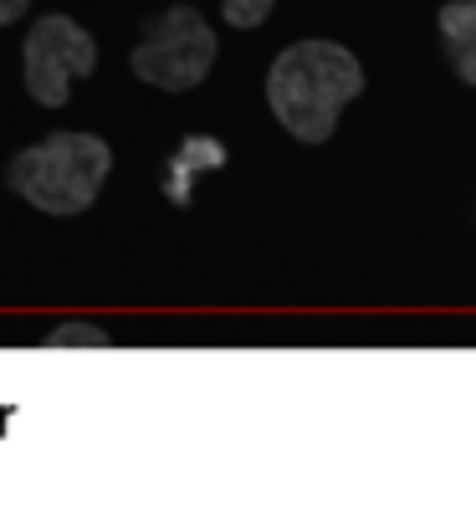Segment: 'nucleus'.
Wrapping results in <instances>:
<instances>
[{
	"mask_svg": "<svg viewBox=\"0 0 476 512\" xmlns=\"http://www.w3.org/2000/svg\"><path fill=\"white\" fill-rule=\"evenodd\" d=\"M359 93H364L359 57L323 36L292 41L267 67V108L297 144H328L343 108Z\"/></svg>",
	"mask_w": 476,
	"mask_h": 512,
	"instance_id": "nucleus-1",
	"label": "nucleus"
},
{
	"mask_svg": "<svg viewBox=\"0 0 476 512\" xmlns=\"http://www.w3.org/2000/svg\"><path fill=\"white\" fill-rule=\"evenodd\" d=\"M108 169H113L108 139L88 134V128H57V134L6 159V185L41 216H82L98 200Z\"/></svg>",
	"mask_w": 476,
	"mask_h": 512,
	"instance_id": "nucleus-2",
	"label": "nucleus"
},
{
	"mask_svg": "<svg viewBox=\"0 0 476 512\" xmlns=\"http://www.w3.org/2000/svg\"><path fill=\"white\" fill-rule=\"evenodd\" d=\"M215 57H221V41H215V26L195 11V6H164L134 41L128 52V72L159 93H190L210 77Z\"/></svg>",
	"mask_w": 476,
	"mask_h": 512,
	"instance_id": "nucleus-3",
	"label": "nucleus"
},
{
	"mask_svg": "<svg viewBox=\"0 0 476 512\" xmlns=\"http://www.w3.org/2000/svg\"><path fill=\"white\" fill-rule=\"evenodd\" d=\"M93 67H98V41L82 21H72L62 11L31 21V31L21 41V82H26L31 103L67 108L72 82L93 77Z\"/></svg>",
	"mask_w": 476,
	"mask_h": 512,
	"instance_id": "nucleus-4",
	"label": "nucleus"
},
{
	"mask_svg": "<svg viewBox=\"0 0 476 512\" xmlns=\"http://www.w3.org/2000/svg\"><path fill=\"white\" fill-rule=\"evenodd\" d=\"M436 36H441L451 72L466 88H476V0H446L436 11Z\"/></svg>",
	"mask_w": 476,
	"mask_h": 512,
	"instance_id": "nucleus-5",
	"label": "nucleus"
},
{
	"mask_svg": "<svg viewBox=\"0 0 476 512\" xmlns=\"http://www.w3.org/2000/svg\"><path fill=\"white\" fill-rule=\"evenodd\" d=\"M41 349H113V338H108V328H98V323L67 318V323H57L47 338H41Z\"/></svg>",
	"mask_w": 476,
	"mask_h": 512,
	"instance_id": "nucleus-6",
	"label": "nucleus"
},
{
	"mask_svg": "<svg viewBox=\"0 0 476 512\" xmlns=\"http://www.w3.org/2000/svg\"><path fill=\"white\" fill-rule=\"evenodd\" d=\"M277 0H221V21H231L236 31H251L272 16Z\"/></svg>",
	"mask_w": 476,
	"mask_h": 512,
	"instance_id": "nucleus-7",
	"label": "nucleus"
},
{
	"mask_svg": "<svg viewBox=\"0 0 476 512\" xmlns=\"http://www.w3.org/2000/svg\"><path fill=\"white\" fill-rule=\"evenodd\" d=\"M26 11H31V0H0V26L26 21Z\"/></svg>",
	"mask_w": 476,
	"mask_h": 512,
	"instance_id": "nucleus-8",
	"label": "nucleus"
}]
</instances>
